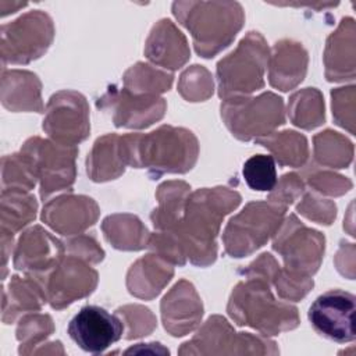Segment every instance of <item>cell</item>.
I'll use <instances>...</instances> for the list:
<instances>
[{
	"instance_id": "1",
	"label": "cell",
	"mask_w": 356,
	"mask_h": 356,
	"mask_svg": "<svg viewBox=\"0 0 356 356\" xmlns=\"http://www.w3.org/2000/svg\"><path fill=\"white\" fill-rule=\"evenodd\" d=\"M241 202L236 192L227 188L202 189L188 196L184 217L165 232L150 236L149 246L160 256L184 266L189 257L193 264L207 266L216 259V235L221 220Z\"/></svg>"
},
{
	"instance_id": "2",
	"label": "cell",
	"mask_w": 356,
	"mask_h": 356,
	"mask_svg": "<svg viewBox=\"0 0 356 356\" xmlns=\"http://www.w3.org/2000/svg\"><path fill=\"white\" fill-rule=\"evenodd\" d=\"M120 147L125 165L147 168L153 179L165 172H186L196 163L199 153L192 132L167 125L146 135L120 136Z\"/></svg>"
},
{
	"instance_id": "3",
	"label": "cell",
	"mask_w": 356,
	"mask_h": 356,
	"mask_svg": "<svg viewBox=\"0 0 356 356\" xmlns=\"http://www.w3.org/2000/svg\"><path fill=\"white\" fill-rule=\"evenodd\" d=\"M172 8L191 32L196 53L206 58L227 47L243 24V11L238 3L186 1L174 3Z\"/></svg>"
},
{
	"instance_id": "4",
	"label": "cell",
	"mask_w": 356,
	"mask_h": 356,
	"mask_svg": "<svg viewBox=\"0 0 356 356\" xmlns=\"http://www.w3.org/2000/svg\"><path fill=\"white\" fill-rule=\"evenodd\" d=\"M238 284L228 303V314L239 325H250L263 335H277L299 324L298 309L278 302L270 292V281L260 275H248Z\"/></svg>"
},
{
	"instance_id": "5",
	"label": "cell",
	"mask_w": 356,
	"mask_h": 356,
	"mask_svg": "<svg viewBox=\"0 0 356 356\" xmlns=\"http://www.w3.org/2000/svg\"><path fill=\"white\" fill-rule=\"evenodd\" d=\"M268 49L263 36L249 32L236 47L217 64L220 97H241L263 88Z\"/></svg>"
},
{
	"instance_id": "6",
	"label": "cell",
	"mask_w": 356,
	"mask_h": 356,
	"mask_svg": "<svg viewBox=\"0 0 356 356\" xmlns=\"http://www.w3.org/2000/svg\"><path fill=\"white\" fill-rule=\"evenodd\" d=\"M221 115L234 136L241 140L268 136L285 121L284 102L267 92L257 97H231L221 104Z\"/></svg>"
},
{
	"instance_id": "7",
	"label": "cell",
	"mask_w": 356,
	"mask_h": 356,
	"mask_svg": "<svg viewBox=\"0 0 356 356\" xmlns=\"http://www.w3.org/2000/svg\"><path fill=\"white\" fill-rule=\"evenodd\" d=\"M285 206L277 203L253 202L238 216L232 217L224 232L225 250L232 257H242L263 246L281 224Z\"/></svg>"
},
{
	"instance_id": "8",
	"label": "cell",
	"mask_w": 356,
	"mask_h": 356,
	"mask_svg": "<svg viewBox=\"0 0 356 356\" xmlns=\"http://www.w3.org/2000/svg\"><path fill=\"white\" fill-rule=\"evenodd\" d=\"M281 225V229L275 232L273 248L284 259V271L295 277L310 278L318 270L324 253V236L318 231L306 228L295 216H289Z\"/></svg>"
},
{
	"instance_id": "9",
	"label": "cell",
	"mask_w": 356,
	"mask_h": 356,
	"mask_svg": "<svg viewBox=\"0 0 356 356\" xmlns=\"http://www.w3.org/2000/svg\"><path fill=\"white\" fill-rule=\"evenodd\" d=\"M1 31L3 61L13 64H25L40 57L50 46L54 35L51 19L39 10L4 25Z\"/></svg>"
},
{
	"instance_id": "10",
	"label": "cell",
	"mask_w": 356,
	"mask_h": 356,
	"mask_svg": "<svg viewBox=\"0 0 356 356\" xmlns=\"http://www.w3.org/2000/svg\"><path fill=\"white\" fill-rule=\"evenodd\" d=\"M31 159L40 179V197L44 200L53 192L70 188L75 178V146L51 143L39 138L31 139L21 149Z\"/></svg>"
},
{
	"instance_id": "11",
	"label": "cell",
	"mask_w": 356,
	"mask_h": 356,
	"mask_svg": "<svg viewBox=\"0 0 356 356\" xmlns=\"http://www.w3.org/2000/svg\"><path fill=\"white\" fill-rule=\"evenodd\" d=\"M355 312V295L331 289L316 298L309 307L307 317L317 334L334 342L345 343L356 338Z\"/></svg>"
},
{
	"instance_id": "12",
	"label": "cell",
	"mask_w": 356,
	"mask_h": 356,
	"mask_svg": "<svg viewBox=\"0 0 356 356\" xmlns=\"http://www.w3.org/2000/svg\"><path fill=\"white\" fill-rule=\"evenodd\" d=\"M274 345V342L253 337L249 332L236 334L225 318L214 316L207 320L192 341L184 343L179 353H270L268 346Z\"/></svg>"
},
{
	"instance_id": "13",
	"label": "cell",
	"mask_w": 356,
	"mask_h": 356,
	"mask_svg": "<svg viewBox=\"0 0 356 356\" xmlns=\"http://www.w3.org/2000/svg\"><path fill=\"white\" fill-rule=\"evenodd\" d=\"M43 129L64 146H75L83 140L90 129L85 97L71 90L53 95L47 104Z\"/></svg>"
},
{
	"instance_id": "14",
	"label": "cell",
	"mask_w": 356,
	"mask_h": 356,
	"mask_svg": "<svg viewBox=\"0 0 356 356\" xmlns=\"http://www.w3.org/2000/svg\"><path fill=\"white\" fill-rule=\"evenodd\" d=\"M122 320L95 305L83 306L70 321V338L85 352L102 353L121 339Z\"/></svg>"
},
{
	"instance_id": "15",
	"label": "cell",
	"mask_w": 356,
	"mask_h": 356,
	"mask_svg": "<svg viewBox=\"0 0 356 356\" xmlns=\"http://www.w3.org/2000/svg\"><path fill=\"white\" fill-rule=\"evenodd\" d=\"M46 298L51 307L63 309L93 292L97 273L74 254L63 259L44 281Z\"/></svg>"
},
{
	"instance_id": "16",
	"label": "cell",
	"mask_w": 356,
	"mask_h": 356,
	"mask_svg": "<svg viewBox=\"0 0 356 356\" xmlns=\"http://www.w3.org/2000/svg\"><path fill=\"white\" fill-rule=\"evenodd\" d=\"M113 104V120L117 127L146 128L164 115L165 102L153 95H135L124 89L121 92L110 90L97 104Z\"/></svg>"
},
{
	"instance_id": "17",
	"label": "cell",
	"mask_w": 356,
	"mask_h": 356,
	"mask_svg": "<svg viewBox=\"0 0 356 356\" xmlns=\"http://www.w3.org/2000/svg\"><path fill=\"white\" fill-rule=\"evenodd\" d=\"M97 204L86 196H61L43 207L42 220L63 235L79 234L95 224Z\"/></svg>"
},
{
	"instance_id": "18",
	"label": "cell",
	"mask_w": 356,
	"mask_h": 356,
	"mask_svg": "<svg viewBox=\"0 0 356 356\" xmlns=\"http://www.w3.org/2000/svg\"><path fill=\"white\" fill-rule=\"evenodd\" d=\"M202 314V302L188 281H179L161 302L164 327L174 337L191 332L199 324Z\"/></svg>"
},
{
	"instance_id": "19",
	"label": "cell",
	"mask_w": 356,
	"mask_h": 356,
	"mask_svg": "<svg viewBox=\"0 0 356 356\" xmlns=\"http://www.w3.org/2000/svg\"><path fill=\"white\" fill-rule=\"evenodd\" d=\"M61 242L40 227L25 232L17 246L14 266L25 273H42L54 268L63 257Z\"/></svg>"
},
{
	"instance_id": "20",
	"label": "cell",
	"mask_w": 356,
	"mask_h": 356,
	"mask_svg": "<svg viewBox=\"0 0 356 356\" xmlns=\"http://www.w3.org/2000/svg\"><path fill=\"white\" fill-rule=\"evenodd\" d=\"M146 56L154 64L177 70L189 58V49L184 35L171 21L157 22L146 44Z\"/></svg>"
},
{
	"instance_id": "21",
	"label": "cell",
	"mask_w": 356,
	"mask_h": 356,
	"mask_svg": "<svg viewBox=\"0 0 356 356\" xmlns=\"http://www.w3.org/2000/svg\"><path fill=\"white\" fill-rule=\"evenodd\" d=\"M355 24L352 18L342 19L325 49V75L328 81L355 78Z\"/></svg>"
},
{
	"instance_id": "22",
	"label": "cell",
	"mask_w": 356,
	"mask_h": 356,
	"mask_svg": "<svg viewBox=\"0 0 356 356\" xmlns=\"http://www.w3.org/2000/svg\"><path fill=\"white\" fill-rule=\"evenodd\" d=\"M307 54L299 43L282 40L274 46L270 64V83L281 90L296 86L306 74Z\"/></svg>"
},
{
	"instance_id": "23",
	"label": "cell",
	"mask_w": 356,
	"mask_h": 356,
	"mask_svg": "<svg viewBox=\"0 0 356 356\" xmlns=\"http://www.w3.org/2000/svg\"><path fill=\"white\" fill-rule=\"evenodd\" d=\"M146 277L134 285H129L128 289L132 295L138 298L150 299L156 296L163 286L171 280L172 268L160 254H147L146 257L138 260L128 273V278H140Z\"/></svg>"
},
{
	"instance_id": "24",
	"label": "cell",
	"mask_w": 356,
	"mask_h": 356,
	"mask_svg": "<svg viewBox=\"0 0 356 356\" xmlns=\"http://www.w3.org/2000/svg\"><path fill=\"white\" fill-rule=\"evenodd\" d=\"M125 170L120 136L106 135L96 140L88 157V175L97 182L114 179Z\"/></svg>"
},
{
	"instance_id": "25",
	"label": "cell",
	"mask_w": 356,
	"mask_h": 356,
	"mask_svg": "<svg viewBox=\"0 0 356 356\" xmlns=\"http://www.w3.org/2000/svg\"><path fill=\"white\" fill-rule=\"evenodd\" d=\"M189 186L185 182H165L157 191L160 207L153 211L152 221L157 229H170L184 213Z\"/></svg>"
},
{
	"instance_id": "26",
	"label": "cell",
	"mask_w": 356,
	"mask_h": 356,
	"mask_svg": "<svg viewBox=\"0 0 356 356\" xmlns=\"http://www.w3.org/2000/svg\"><path fill=\"white\" fill-rule=\"evenodd\" d=\"M256 142L270 149L281 165L299 167L307 159L306 138L295 131L270 134L268 136L257 138Z\"/></svg>"
},
{
	"instance_id": "27",
	"label": "cell",
	"mask_w": 356,
	"mask_h": 356,
	"mask_svg": "<svg viewBox=\"0 0 356 356\" xmlns=\"http://www.w3.org/2000/svg\"><path fill=\"white\" fill-rule=\"evenodd\" d=\"M291 120L295 125L312 129L324 121V103L318 90L305 89L295 93L289 103Z\"/></svg>"
},
{
	"instance_id": "28",
	"label": "cell",
	"mask_w": 356,
	"mask_h": 356,
	"mask_svg": "<svg viewBox=\"0 0 356 356\" xmlns=\"http://www.w3.org/2000/svg\"><path fill=\"white\" fill-rule=\"evenodd\" d=\"M316 157L321 164L335 168L346 167L353 156L352 143L338 132L325 131L314 136Z\"/></svg>"
},
{
	"instance_id": "29",
	"label": "cell",
	"mask_w": 356,
	"mask_h": 356,
	"mask_svg": "<svg viewBox=\"0 0 356 356\" xmlns=\"http://www.w3.org/2000/svg\"><path fill=\"white\" fill-rule=\"evenodd\" d=\"M125 89L135 95H153L168 90L172 82V75L160 72L149 65L136 64L125 74Z\"/></svg>"
},
{
	"instance_id": "30",
	"label": "cell",
	"mask_w": 356,
	"mask_h": 356,
	"mask_svg": "<svg viewBox=\"0 0 356 356\" xmlns=\"http://www.w3.org/2000/svg\"><path fill=\"white\" fill-rule=\"evenodd\" d=\"M242 175L250 189L270 192L277 185L275 159L270 154H254L245 161Z\"/></svg>"
},
{
	"instance_id": "31",
	"label": "cell",
	"mask_w": 356,
	"mask_h": 356,
	"mask_svg": "<svg viewBox=\"0 0 356 356\" xmlns=\"http://www.w3.org/2000/svg\"><path fill=\"white\" fill-rule=\"evenodd\" d=\"M51 331L53 324L49 316H28L21 320L17 330V338L22 345L29 346L40 341L43 337L46 338Z\"/></svg>"
},
{
	"instance_id": "32",
	"label": "cell",
	"mask_w": 356,
	"mask_h": 356,
	"mask_svg": "<svg viewBox=\"0 0 356 356\" xmlns=\"http://www.w3.org/2000/svg\"><path fill=\"white\" fill-rule=\"evenodd\" d=\"M117 314H122L125 320H135V324L129 325L127 332V339L139 338L147 335L156 325V318L149 309L142 306H125L117 310Z\"/></svg>"
},
{
	"instance_id": "33",
	"label": "cell",
	"mask_w": 356,
	"mask_h": 356,
	"mask_svg": "<svg viewBox=\"0 0 356 356\" xmlns=\"http://www.w3.org/2000/svg\"><path fill=\"white\" fill-rule=\"evenodd\" d=\"M335 204L327 200H321L313 195H306L303 202L298 206V211L318 224H331L335 218Z\"/></svg>"
},
{
	"instance_id": "34",
	"label": "cell",
	"mask_w": 356,
	"mask_h": 356,
	"mask_svg": "<svg viewBox=\"0 0 356 356\" xmlns=\"http://www.w3.org/2000/svg\"><path fill=\"white\" fill-rule=\"evenodd\" d=\"M309 182L317 191L324 192L327 195H342L352 186V182L345 177L330 172H320L317 175H313L310 177Z\"/></svg>"
},
{
	"instance_id": "35",
	"label": "cell",
	"mask_w": 356,
	"mask_h": 356,
	"mask_svg": "<svg viewBox=\"0 0 356 356\" xmlns=\"http://www.w3.org/2000/svg\"><path fill=\"white\" fill-rule=\"evenodd\" d=\"M277 189L278 191L270 195V200L273 203L286 207V204H291L295 200V197L302 193L303 184L296 174H286L282 177L280 182V188Z\"/></svg>"
}]
</instances>
